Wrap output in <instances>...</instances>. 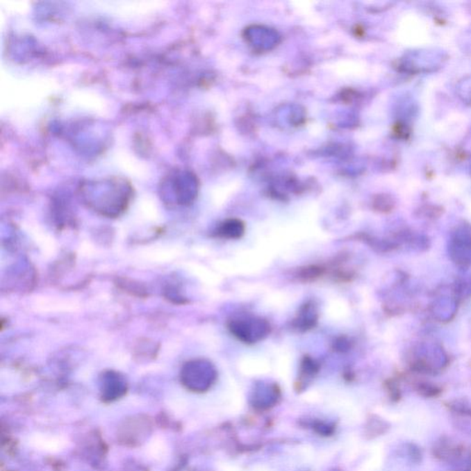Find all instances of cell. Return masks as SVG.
<instances>
[{"mask_svg":"<svg viewBox=\"0 0 471 471\" xmlns=\"http://www.w3.org/2000/svg\"><path fill=\"white\" fill-rule=\"evenodd\" d=\"M228 329L236 339L248 345H256L265 340L272 331L267 320L251 314L231 317L228 322Z\"/></svg>","mask_w":471,"mask_h":471,"instance_id":"6da1fadb","label":"cell"},{"mask_svg":"<svg viewBox=\"0 0 471 471\" xmlns=\"http://www.w3.org/2000/svg\"><path fill=\"white\" fill-rule=\"evenodd\" d=\"M319 317L320 312L317 304L313 300H308L300 306L296 317L292 320V328L299 333H306L316 327Z\"/></svg>","mask_w":471,"mask_h":471,"instance_id":"7a4b0ae2","label":"cell"},{"mask_svg":"<svg viewBox=\"0 0 471 471\" xmlns=\"http://www.w3.org/2000/svg\"><path fill=\"white\" fill-rule=\"evenodd\" d=\"M331 263H317L297 268L294 272V277L300 283H314L322 279L326 275H330Z\"/></svg>","mask_w":471,"mask_h":471,"instance_id":"3957f363","label":"cell"},{"mask_svg":"<svg viewBox=\"0 0 471 471\" xmlns=\"http://www.w3.org/2000/svg\"><path fill=\"white\" fill-rule=\"evenodd\" d=\"M246 232V226L243 221L231 218L221 223L215 229V237L223 240H240Z\"/></svg>","mask_w":471,"mask_h":471,"instance_id":"277c9868","label":"cell"},{"mask_svg":"<svg viewBox=\"0 0 471 471\" xmlns=\"http://www.w3.org/2000/svg\"><path fill=\"white\" fill-rule=\"evenodd\" d=\"M470 240L468 235H459L453 241L451 254L458 265H467L471 263Z\"/></svg>","mask_w":471,"mask_h":471,"instance_id":"5b68a950","label":"cell"},{"mask_svg":"<svg viewBox=\"0 0 471 471\" xmlns=\"http://www.w3.org/2000/svg\"><path fill=\"white\" fill-rule=\"evenodd\" d=\"M353 340L350 338L346 336L338 337L333 342L334 351L339 352V353H345L353 347Z\"/></svg>","mask_w":471,"mask_h":471,"instance_id":"8992f818","label":"cell"}]
</instances>
